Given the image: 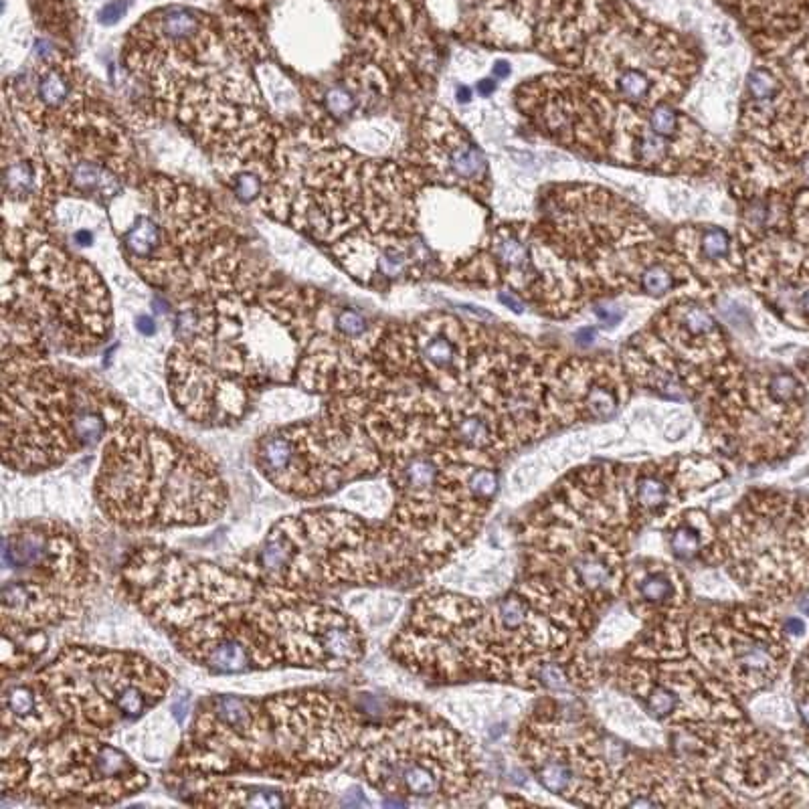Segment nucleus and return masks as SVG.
<instances>
[{
  "label": "nucleus",
  "mask_w": 809,
  "mask_h": 809,
  "mask_svg": "<svg viewBox=\"0 0 809 809\" xmlns=\"http://www.w3.org/2000/svg\"><path fill=\"white\" fill-rule=\"evenodd\" d=\"M723 805L710 783L670 755L625 757L617 771L607 807H684Z\"/></svg>",
  "instance_id": "393cba45"
},
{
  "label": "nucleus",
  "mask_w": 809,
  "mask_h": 809,
  "mask_svg": "<svg viewBox=\"0 0 809 809\" xmlns=\"http://www.w3.org/2000/svg\"><path fill=\"white\" fill-rule=\"evenodd\" d=\"M136 413L100 383L39 363H7L3 462L19 474L55 470Z\"/></svg>",
  "instance_id": "423d86ee"
},
{
  "label": "nucleus",
  "mask_w": 809,
  "mask_h": 809,
  "mask_svg": "<svg viewBox=\"0 0 809 809\" xmlns=\"http://www.w3.org/2000/svg\"><path fill=\"white\" fill-rule=\"evenodd\" d=\"M593 312H595V316L601 320V324L605 328H613L615 324H619V320L623 316V308L619 304H615V302H597L593 306Z\"/></svg>",
  "instance_id": "f704fd0d"
},
{
  "label": "nucleus",
  "mask_w": 809,
  "mask_h": 809,
  "mask_svg": "<svg viewBox=\"0 0 809 809\" xmlns=\"http://www.w3.org/2000/svg\"><path fill=\"white\" fill-rule=\"evenodd\" d=\"M75 243H77L79 247H89V245L94 243V237H92V233H89V231H77Z\"/></svg>",
  "instance_id": "a19ab883"
},
{
  "label": "nucleus",
  "mask_w": 809,
  "mask_h": 809,
  "mask_svg": "<svg viewBox=\"0 0 809 809\" xmlns=\"http://www.w3.org/2000/svg\"><path fill=\"white\" fill-rule=\"evenodd\" d=\"M538 231L599 298L601 269L621 251L656 241L648 217L617 193L595 185H555L538 201Z\"/></svg>",
  "instance_id": "dca6fc26"
},
{
  "label": "nucleus",
  "mask_w": 809,
  "mask_h": 809,
  "mask_svg": "<svg viewBox=\"0 0 809 809\" xmlns=\"http://www.w3.org/2000/svg\"><path fill=\"white\" fill-rule=\"evenodd\" d=\"M534 130L587 158L607 160L617 102L583 73H545L516 89Z\"/></svg>",
  "instance_id": "aec40b11"
},
{
  "label": "nucleus",
  "mask_w": 809,
  "mask_h": 809,
  "mask_svg": "<svg viewBox=\"0 0 809 809\" xmlns=\"http://www.w3.org/2000/svg\"><path fill=\"white\" fill-rule=\"evenodd\" d=\"M352 397L393 492L385 522L429 575L484 526L500 486L498 460L456 437L447 397L433 389L391 385Z\"/></svg>",
  "instance_id": "f03ea898"
},
{
  "label": "nucleus",
  "mask_w": 809,
  "mask_h": 809,
  "mask_svg": "<svg viewBox=\"0 0 809 809\" xmlns=\"http://www.w3.org/2000/svg\"><path fill=\"white\" fill-rule=\"evenodd\" d=\"M98 581L79 534L51 518L11 524L3 536V632L49 634L77 619Z\"/></svg>",
  "instance_id": "1a4fd4ad"
},
{
  "label": "nucleus",
  "mask_w": 809,
  "mask_h": 809,
  "mask_svg": "<svg viewBox=\"0 0 809 809\" xmlns=\"http://www.w3.org/2000/svg\"><path fill=\"white\" fill-rule=\"evenodd\" d=\"M749 595L783 603L809 583V498L753 492L721 522L704 561Z\"/></svg>",
  "instance_id": "ddd939ff"
},
{
  "label": "nucleus",
  "mask_w": 809,
  "mask_h": 809,
  "mask_svg": "<svg viewBox=\"0 0 809 809\" xmlns=\"http://www.w3.org/2000/svg\"><path fill=\"white\" fill-rule=\"evenodd\" d=\"M389 652L401 666L433 682L492 678L530 688V664L494 605L454 591H423Z\"/></svg>",
  "instance_id": "6e6552de"
},
{
  "label": "nucleus",
  "mask_w": 809,
  "mask_h": 809,
  "mask_svg": "<svg viewBox=\"0 0 809 809\" xmlns=\"http://www.w3.org/2000/svg\"><path fill=\"white\" fill-rule=\"evenodd\" d=\"M621 597L632 615H638L646 625L690 611L682 573L664 561L644 559L625 565Z\"/></svg>",
  "instance_id": "c85d7f7f"
},
{
  "label": "nucleus",
  "mask_w": 809,
  "mask_h": 809,
  "mask_svg": "<svg viewBox=\"0 0 809 809\" xmlns=\"http://www.w3.org/2000/svg\"><path fill=\"white\" fill-rule=\"evenodd\" d=\"M716 541V524L702 510H686L666 526V545L680 563L706 561Z\"/></svg>",
  "instance_id": "7c9ffc66"
},
{
  "label": "nucleus",
  "mask_w": 809,
  "mask_h": 809,
  "mask_svg": "<svg viewBox=\"0 0 809 809\" xmlns=\"http://www.w3.org/2000/svg\"><path fill=\"white\" fill-rule=\"evenodd\" d=\"M136 328H138L142 334L152 336V334L156 332V322H154L152 316H140V318L136 320Z\"/></svg>",
  "instance_id": "58836bf2"
},
{
  "label": "nucleus",
  "mask_w": 809,
  "mask_h": 809,
  "mask_svg": "<svg viewBox=\"0 0 809 809\" xmlns=\"http://www.w3.org/2000/svg\"><path fill=\"white\" fill-rule=\"evenodd\" d=\"M124 241L128 251L136 257H150L162 243V225L150 217H140L128 229Z\"/></svg>",
  "instance_id": "473e14b6"
},
{
  "label": "nucleus",
  "mask_w": 809,
  "mask_h": 809,
  "mask_svg": "<svg viewBox=\"0 0 809 809\" xmlns=\"http://www.w3.org/2000/svg\"><path fill=\"white\" fill-rule=\"evenodd\" d=\"M253 456L269 484L300 500L326 498L383 474L381 454L352 395L330 397L320 415L263 433Z\"/></svg>",
  "instance_id": "9d476101"
},
{
  "label": "nucleus",
  "mask_w": 809,
  "mask_h": 809,
  "mask_svg": "<svg viewBox=\"0 0 809 809\" xmlns=\"http://www.w3.org/2000/svg\"><path fill=\"white\" fill-rule=\"evenodd\" d=\"M423 160L449 189L486 199L490 193V166L484 152L447 112L435 108L423 124Z\"/></svg>",
  "instance_id": "bb28decb"
},
{
  "label": "nucleus",
  "mask_w": 809,
  "mask_h": 809,
  "mask_svg": "<svg viewBox=\"0 0 809 809\" xmlns=\"http://www.w3.org/2000/svg\"><path fill=\"white\" fill-rule=\"evenodd\" d=\"M605 674L619 692L632 696L642 712L666 731L745 718L739 698L700 666L690 652L662 660L625 656L607 664Z\"/></svg>",
  "instance_id": "6ab92c4d"
},
{
  "label": "nucleus",
  "mask_w": 809,
  "mask_h": 809,
  "mask_svg": "<svg viewBox=\"0 0 809 809\" xmlns=\"http://www.w3.org/2000/svg\"><path fill=\"white\" fill-rule=\"evenodd\" d=\"M486 249L500 284L549 318L565 320L593 300L577 269L545 241L536 223L498 225Z\"/></svg>",
  "instance_id": "4be33fe9"
},
{
  "label": "nucleus",
  "mask_w": 809,
  "mask_h": 809,
  "mask_svg": "<svg viewBox=\"0 0 809 809\" xmlns=\"http://www.w3.org/2000/svg\"><path fill=\"white\" fill-rule=\"evenodd\" d=\"M35 164L31 160H15L5 168V189L15 197L31 195L35 189Z\"/></svg>",
  "instance_id": "72a5a7b5"
},
{
  "label": "nucleus",
  "mask_w": 809,
  "mask_h": 809,
  "mask_svg": "<svg viewBox=\"0 0 809 809\" xmlns=\"http://www.w3.org/2000/svg\"><path fill=\"white\" fill-rule=\"evenodd\" d=\"M702 403L714 447L743 464L789 456L803 433L805 389L787 371L749 369L733 361Z\"/></svg>",
  "instance_id": "2eb2a0df"
},
{
  "label": "nucleus",
  "mask_w": 809,
  "mask_h": 809,
  "mask_svg": "<svg viewBox=\"0 0 809 809\" xmlns=\"http://www.w3.org/2000/svg\"><path fill=\"white\" fill-rule=\"evenodd\" d=\"M369 723L363 708L326 688L263 698H203L174 755V775H261L286 783L320 777L354 753Z\"/></svg>",
  "instance_id": "7ed1b4c3"
},
{
  "label": "nucleus",
  "mask_w": 809,
  "mask_h": 809,
  "mask_svg": "<svg viewBox=\"0 0 809 809\" xmlns=\"http://www.w3.org/2000/svg\"><path fill=\"white\" fill-rule=\"evenodd\" d=\"M33 680L65 731L106 739L156 708L172 686L152 660L98 646L63 648Z\"/></svg>",
  "instance_id": "f8f14e48"
},
{
  "label": "nucleus",
  "mask_w": 809,
  "mask_h": 809,
  "mask_svg": "<svg viewBox=\"0 0 809 809\" xmlns=\"http://www.w3.org/2000/svg\"><path fill=\"white\" fill-rule=\"evenodd\" d=\"M629 377L611 358H561L551 381L559 427L611 419L629 399Z\"/></svg>",
  "instance_id": "a878e982"
},
{
  "label": "nucleus",
  "mask_w": 809,
  "mask_h": 809,
  "mask_svg": "<svg viewBox=\"0 0 809 809\" xmlns=\"http://www.w3.org/2000/svg\"><path fill=\"white\" fill-rule=\"evenodd\" d=\"M725 154L694 120L672 104L640 110L617 102L607 160L658 174H702Z\"/></svg>",
  "instance_id": "412c9836"
},
{
  "label": "nucleus",
  "mask_w": 809,
  "mask_h": 809,
  "mask_svg": "<svg viewBox=\"0 0 809 809\" xmlns=\"http://www.w3.org/2000/svg\"><path fill=\"white\" fill-rule=\"evenodd\" d=\"M700 69L696 51L674 31L615 3L603 27L583 49L579 73L615 102L650 110L676 106Z\"/></svg>",
  "instance_id": "4468645a"
},
{
  "label": "nucleus",
  "mask_w": 809,
  "mask_h": 809,
  "mask_svg": "<svg viewBox=\"0 0 809 809\" xmlns=\"http://www.w3.org/2000/svg\"><path fill=\"white\" fill-rule=\"evenodd\" d=\"M741 132L769 152L799 156L809 148V108L773 65L749 71L741 104Z\"/></svg>",
  "instance_id": "b1692460"
},
{
  "label": "nucleus",
  "mask_w": 809,
  "mask_h": 809,
  "mask_svg": "<svg viewBox=\"0 0 809 809\" xmlns=\"http://www.w3.org/2000/svg\"><path fill=\"white\" fill-rule=\"evenodd\" d=\"M181 795L199 807H322L332 799L324 789L302 783L267 785L225 777H181Z\"/></svg>",
  "instance_id": "cd10ccee"
},
{
  "label": "nucleus",
  "mask_w": 809,
  "mask_h": 809,
  "mask_svg": "<svg viewBox=\"0 0 809 809\" xmlns=\"http://www.w3.org/2000/svg\"><path fill=\"white\" fill-rule=\"evenodd\" d=\"M636 342L684 385L688 401L704 399L735 358L712 314L692 298L670 302L634 336Z\"/></svg>",
  "instance_id": "5701e85b"
},
{
  "label": "nucleus",
  "mask_w": 809,
  "mask_h": 809,
  "mask_svg": "<svg viewBox=\"0 0 809 809\" xmlns=\"http://www.w3.org/2000/svg\"><path fill=\"white\" fill-rule=\"evenodd\" d=\"M0 791L53 807L116 805L148 787L150 777L106 737L63 731L3 741Z\"/></svg>",
  "instance_id": "9b49d317"
},
{
  "label": "nucleus",
  "mask_w": 809,
  "mask_h": 809,
  "mask_svg": "<svg viewBox=\"0 0 809 809\" xmlns=\"http://www.w3.org/2000/svg\"><path fill=\"white\" fill-rule=\"evenodd\" d=\"M126 11H128V5L124 3V0H114V3H110V5H106L102 11H100V15H98V21L102 23V25H116L124 15H126Z\"/></svg>",
  "instance_id": "e433bc0d"
},
{
  "label": "nucleus",
  "mask_w": 809,
  "mask_h": 809,
  "mask_svg": "<svg viewBox=\"0 0 809 809\" xmlns=\"http://www.w3.org/2000/svg\"><path fill=\"white\" fill-rule=\"evenodd\" d=\"M33 96L41 110L61 112L73 104L75 87L71 75L63 71V67L55 63H47L33 77Z\"/></svg>",
  "instance_id": "2f4dec72"
},
{
  "label": "nucleus",
  "mask_w": 809,
  "mask_h": 809,
  "mask_svg": "<svg viewBox=\"0 0 809 809\" xmlns=\"http://www.w3.org/2000/svg\"><path fill=\"white\" fill-rule=\"evenodd\" d=\"M516 749L549 793L577 805L607 807L617 771L605 735L583 716L543 700L520 725Z\"/></svg>",
  "instance_id": "a211bd4d"
},
{
  "label": "nucleus",
  "mask_w": 809,
  "mask_h": 809,
  "mask_svg": "<svg viewBox=\"0 0 809 809\" xmlns=\"http://www.w3.org/2000/svg\"><path fill=\"white\" fill-rule=\"evenodd\" d=\"M510 73V65L506 63V61H498L496 65H494V75L496 77H506Z\"/></svg>",
  "instance_id": "c03bdc74"
},
{
  "label": "nucleus",
  "mask_w": 809,
  "mask_h": 809,
  "mask_svg": "<svg viewBox=\"0 0 809 809\" xmlns=\"http://www.w3.org/2000/svg\"><path fill=\"white\" fill-rule=\"evenodd\" d=\"M235 193L245 203L253 201L259 195V178L253 174H241L235 183Z\"/></svg>",
  "instance_id": "c9c22d12"
},
{
  "label": "nucleus",
  "mask_w": 809,
  "mask_h": 809,
  "mask_svg": "<svg viewBox=\"0 0 809 809\" xmlns=\"http://www.w3.org/2000/svg\"><path fill=\"white\" fill-rule=\"evenodd\" d=\"M350 771L387 797L460 803L484 787V769L470 741L435 712L395 704L369 721Z\"/></svg>",
  "instance_id": "0eeeda50"
},
{
  "label": "nucleus",
  "mask_w": 809,
  "mask_h": 809,
  "mask_svg": "<svg viewBox=\"0 0 809 809\" xmlns=\"http://www.w3.org/2000/svg\"><path fill=\"white\" fill-rule=\"evenodd\" d=\"M595 332H597L595 328H585V330H581V332L577 334V340H579V344H583V346H585V344H589V342H591V340H593V338L597 336Z\"/></svg>",
  "instance_id": "79ce46f5"
},
{
  "label": "nucleus",
  "mask_w": 809,
  "mask_h": 809,
  "mask_svg": "<svg viewBox=\"0 0 809 809\" xmlns=\"http://www.w3.org/2000/svg\"><path fill=\"white\" fill-rule=\"evenodd\" d=\"M672 245L704 288L727 286L745 272V255L723 227L682 225L674 233Z\"/></svg>",
  "instance_id": "c756f323"
},
{
  "label": "nucleus",
  "mask_w": 809,
  "mask_h": 809,
  "mask_svg": "<svg viewBox=\"0 0 809 809\" xmlns=\"http://www.w3.org/2000/svg\"><path fill=\"white\" fill-rule=\"evenodd\" d=\"M688 652L737 698L771 688L789 662L785 623L761 605H708L688 613Z\"/></svg>",
  "instance_id": "f3484780"
},
{
  "label": "nucleus",
  "mask_w": 809,
  "mask_h": 809,
  "mask_svg": "<svg viewBox=\"0 0 809 809\" xmlns=\"http://www.w3.org/2000/svg\"><path fill=\"white\" fill-rule=\"evenodd\" d=\"M96 500L122 528L168 530L215 522L229 492L205 449L134 415L104 445Z\"/></svg>",
  "instance_id": "20e7f679"
},
{
  "label": "nucleus",
  "mask_w": 809,
  "mask_h": 809,
  "mask_svg": "<svg viewBox=\"0 0 809 809\" xmlns=\"http://www.w3.org/2000/svg\"><path fill=\"white\" fill-rule=\"evenodd\" d=\"M496 89V81L494 79H490V77H486V79H482V81H478V85H476V92L480 94V96H490L492 92Z\"/></svg>",
  "instance_id": "ea45409f"
},
{
  "label": "nucleus",
  "mask_w": 809,
  "mask_h": 809,
  "mask_svg": "<svg viewBox=\"0 0 809 809\" xmlns=\"http://www.w3.org/2000/svg\"><path fill=\"white\" fill-rule=\"evenodd\" d=\"M500 300L508 306V308H512L516 314H522L524 312V304H522V298L518 296V294H514L512 290H502L500 292Z\"/></svg>",
  "instance_id": "4c0bfd02"
},
{
  "label": "nucleus",
  "mask_w": 809,
  "mask_h": 809,
  "mask_svg": "<svg viewBox=\"0 0 809 809\" xmlns=\"http://www.w3.org/2000/svg\"><path fill=\"white\" fill-rule=\"evenodd\" d=\"M235 3H239V5H251V3H255V0H235Z\"/></svg>",
  "instance_id": "a18cd8bd"
},
{
  "label": "nucleus",
  "mask_w": 809,
  "mask_h": 809,
  "mask_svg": "<svg viewBox=\"0 0 809 809\" xmlns=\"http://www.w3.org/2000/svg\"><path fill=\"white\" fill-rule=\"evenodd\" d=\"M456 98H458V102H460V104H468V102L472 100V92H470V89H468V87H464V85H462V87L458 89V94H456Z\"/></svg>",
  "instance_id": "37998d69"
},
{
  "label": "nucleus",
  "mask_w": 809,
  "mask_h": 809,
  "mask_svg": "<svg viewBox=\"0 0 809 809\" xmlns=\"http://www.w3.org/2000/svg\"><path fill=\"white\" fill-rule=\"evenodd\" d=\"M120 585L178 652L211 674L340 672L367 652L361 625L322 597L274 587L237 567L162 545L132 549Z\"/></svg>",
  "instance_id": "f257e3e1"
},
{
  "label": "nucleus",
  "mask_w": 809,
  "mask_h": 809,
  "mask_svg": "<svg viewBox=\"0 0 809 809\" xmlns=\"http://www.w3.org/2000/svg\"><path fill=\"white\" fill-rule=\"evenodd\" d=\"M237 569L274 587L316 597L342 587L423 577L387 522H371L340 508L284 516Z\"/></svg>",
  "instance_id": "39448f33"
}]
</instances>
